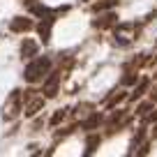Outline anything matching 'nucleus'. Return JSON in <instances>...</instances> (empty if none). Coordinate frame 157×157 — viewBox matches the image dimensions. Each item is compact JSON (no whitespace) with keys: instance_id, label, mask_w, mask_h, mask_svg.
I'll return each mask as SVG.
<instances>
[{"instance_id":"f257e3e1","label":"nucleus","mask_w":157,"mask_h":157,"mask_svg":"<svg viewBox=\"0 0 157 157\" xmlns=\"http://www.w3.org/2000/svg\"><path fill=\"white\" fill-rule=\"evenodd\" d=\"M49 67H51V60L46 58V56L35 58L33 63L28 65V69H25V78H28V81H39V78L49 72Z\"/></svg>"},{"instance_id":"f03ea898","label":"nucleus","mask_w":157,"mask_h":157,"mask_svg":"<svg viewBox=\"0 0 157 157\" xmlns=\"http://www.w3.org/2000/svg\"><path fill=\"white\" fill-rule=\"evenodd\" d=\"M21 53H23L25 58H33V56L37 53V44H35V42H30V39H25L23 44H21Z\"/></svg>"},{"instance_id":"7ed1b4c3","label":"nucleus","mask_w":157,"mask_h":157,"mask_svg":"<svg viewBox=\"0 0 157 157\" xmlns=\"http://www.w3.org/2000/svg\"><path fill=\"white\" fill-rule=\"evenodd\" d=\"M28 28H30V21H25V19H19L12 23V30H28Z\"/></svg>"}]
</instances>
